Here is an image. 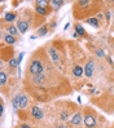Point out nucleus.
<instances>
[{
  "instance_id": "obj_1",
  "label": "nucleus",
  "mask_w": 114,
  "mask_h": 128,
  "mask_svg": "<svg viewBox=\"0 0 114 128\" xmlns=\"http://www.w3.org/2000/svg\"><path fill=\"white\" fill-rule=\"evenodd\" d=\"M43 70H44V66L40 60H34L29 66V71L33 75H40V74H43Z\"/></svg>"
},
{
  "instance_id": "obj_2",
  "label": "nucleus",
  "mask_w": 114,
  "mask_h": 128,
  "mask_svg": "<svg viewBox=\"0 0 114 128\" xmlns=\"http://www.w3.org/2000/svg\"><path fill=\"white\" fill-rule=\"evenodd\" d=\"M84 124H86L87 128H93L96 126V116L93 114H89V112L86 114V116H84Z\"/></svg>"
},
{
  "instance_id": "obj_3",
  "label": "nucleus",
  "mask_w": 114,
  "mask_h": 128,
  "mask_svg": "<svg viewBox=\"0 0 114 128\" xmlns=\"http://www.w3.org/2000/svg\"><path fill=\"white\" fill-rule=\"evenodd\" d=\"M93 66H95V64H93L92 61H88V62H87V65H86V67H84V74H86L87 78L92 76V74H93Z\"/></svg>"
},
{
  "instance_id": "obj_4",
  "label": "nucleus",
  "mask_w": 114,
  "mask_h": 128,
  "mask_svg": "<svg viewBox=\"0 0 114 128\" xmlns=\"http://www.w3.org/2000/svg\"><path fill=\"white\" fill-rule=\"evenodd\" d=\"M31 115L35 118V119H43V111L40 108H38V106H34L31 109Z\"/></svg>"
},
{
  "instance_id": "obj_5",
  "label": "nucleus",
  "mask_w": 114,
  "mask_h": 128,
  "mask_svg": "<svg viewBox=\"0 0 114 128\" xmlns=\"http://www.w3.org/2000/svg\"><path fill=\"white\" fill-rule=\"evenodd\" d=\"M83 74H84V69H83L80 65L74 66V69H73V75H74L75 78H82Z\"/></svg>"
},
{
  "instance_id": "obj_6",
  "label": "nucleus",
  "mask_w": 114,
  "mask_h": 128,
  "mask_svg": "<svg viewBox=\"0 0 114 128\" xmlns=\"http://www.w3.org/2000/svg\"><path fill=\"white\" fill-rule=\"evenodd\" d=\"M17 28H18V31L21 34H25L27 31V28H29V22L26 21H20L18 22V25H17Z\"/></svg>"
},
{
  "instance_id": "obj_7",
  "label": "nucleus",
  "mask_w": 114,
  "mask_h": 128,
  "mask_svg": "<svg viewBox=\"0 0 114 128\" xmlns=\"http://www.w3.org/2000/svg\"><path fill=\"white\" fill-rule=\"evenodd\" d=\"M49 56H51V58H52V61H53V62H56V64L60 62L58 54H57V52H56L55 48H49Z\"/></svg>"
},
{
  "instance_id": "obj_8",
  "label": "nucleus",
  "mask_w": 114,
  "mask_h": 128,
  "mask_svg": "<svg viewBox=\"0 0 114 128\" xmlns=\"http://www.w3.org/2000/svg\"><path fill=\"white\" fill-rule=\"evenodd\" d=\"M80 123H82V114H80V112H77V114L71 118V124L78 126V124H80Z\"/></svg>"
},
{
  "instance_id": "obj_9",
  "label": "nucleus",
  "mask_w": 114,
  "mask_h": 128,
  "mask_svg": "<svg viewBox=\"0 0 114 128\" xmlns=\"http://www.w3.org/2000/svg\"><path fill=\"white\" fill-rule=\"evenodd\" d=\"M44 75L43 74H40V75H34V78H33V82L35 83V84H38V86H40V84H43V82H44Z\"/></svg>"
},
{
  "instance_id": "obj_10",
  "label": "nucleus",
  "mask_w": 114,
  "mask_h": 128,
  "mask_svg": "<svg viewBox=\"0 0 114 128\" xmlns=\"http://www.w3.org/2000/svg\"><path fill=\"white\" fill-rule=\"evenodd\" d=\"M74 27H75V32H77L78 35H80V36H84V35H86V31H84V28L82 27V25L77 24Z\"/></svg>"
},
{
  "instance_id": "obj_11",
  "label": "nucleus",
  "mask_w": 114,
  "mask_h": 128,
  "mask_svg": "<svg viewBox=\"0 0 114 128\" xmlns=\"http://www.w3.org/2000/svg\"><path fill=\"white\" fill-rule=\"evenodd\" d=\"M27 106V97L21 94V98H20V109H25Z\"/></svg>"
},
{
  "instance_id": "obj_12",
  "label": "nucleus",
  "mask_w": 114,
  "mask_h": 128,
  "mask_svg": "<svg viewBox=\"0 0 114 128\" xmlns=\"http://www.w3.org/2000/svg\"><path fill=\"white\" fill-rule=\"evenodd\" d=\"M20 98H21V96L17 94V96L13 98V101H12V105H13L14 110H18V109H20Z\"/></svg>"
},
{
  "instance_id": "obj_13",
  "label": "nucleus",
  "mask_w": 114,
  "mask_h": 128,
  "mask_svg": "<svg viewBox=\"0 0 114 128\" xmlns=\"http://www.w3.org/2000/svg\"><path fill=\"white\" fill-rule=\"evenodd\" d=\"M4 39H5V43L7 44H11V46H12V44H14V43H16V39H14V36H12V35H5L4 36Z\"/></svg>"
},
{
  "instance_id": "obj_14",
  "label": "nucleus",
  "mask_w": 114,
  "mask_h": 128,
  "mask_svg": "<svg viewBox=\"0 0 114 128\" xmlns=\"http://www.w3.org/2000/svg\"><path fill=\"white\" fill-rule=\"evenodd\" d=\"M36 13L40 14V16H47V8H42V6H36L35 8Z\"/></svg>"
},
{
  "instance_id": "obj_15",
  "label": "nucleus",
  "mask_w": 114,
  "mask_h": 128,
  "mask_svg": "<svg viewBox=\"0 0 114 128\" xmlns=\"http://www.w3.org/2000/svg\"><path fill=\"white\" fill-rule=\"evenodd\" d=\"M51 4L53 5V6H55V8H61V6L64 5V2H61V0H52V2H51Z\"/></svg>"
},
{
  "instance_id": "obj_16",
  "label": "nucleus",
  "mask_w": 114,
  "mask_h": 128,
  "mask_svg": "<svg viewBox=\"0 0 114 128\" xmlns=\"http://www.w3.org/2000/svg\"><path fill=\"white\" fill-rule=\"evenodd\" d=\"M87 24H89L91 26H93V27H98V21H97V18H88V20H87Z\"/></svg>"
},
{
  "instance_id": "obj_17",
  "label": "nucleus",
  "mask_w": 114,
  "mask_h": 128,
  "mask_svg": "<svg viewBox=\"0 0 114 128\" xmlns=\"http://www.w3.org/2000/svg\"><path fill=\"white\" fill-rule=\"evenodd\" d=\"M14 20H16V14H14V13H7L5 14V21L7 22H12Z\"/></svg>"
},
{
  "instance_id": "obj_18",
  "label": "nucleus",
  "mask_w": 114,
  "mask_h": 128,
  "mask_svg": "<svg viewBox=\"0 0 114 128\" xmlns=\"http://www.w3.org/2000/svg\"><path fill=\"white\" fill-rule=\"evenodd\" d=\"M17 32H18V28H16L14 26H9V27H8V34H9V35L14 36V35H17Z\"/></svg>"
},
{
  "instance_id": "obj_19",
  "label": "nucleus",
  "mask_w": 114,
  "mask_h": 128,
  "mask_svg": "<svg viewBox=\"0 0 114 128\" xmlns=\"http://www.w3.org/2000/svg\"><path fill=\"white\" fill-rule=\"evenodd\" d=\"M47 31H48L47 27H45V26H42L39 30H38V35H39V36H45V35H47Z\"/></svg>"
},
{
  "instance_id": "obj_20",
  "label": "nucleus",
  "mask_w": 114,
  "mask_h": 128,
  "mask_svg": "<svg viewBox=\"0 0 114 128\" xmlns=\"http://www.w3.org/2000/svg\"><path fill=\"white\" fill-rule=\"evenodd\" d=\"M5 83H7V74L4 71H2V72H0V84L4 86Z\"/></svg>"
},
{
  "instance_id": "obj_21",
  "label": "nucleus",
  "mask_w": 114,
  "mask_h": 128,
  "mask_svg": "<svg viewBox=\"0 0 114 128\" xmlns=\"http://www.w3.org/2000/svg\"><path fill=\"white\" fill-rule=\"evenodd\" d=\"M8 65H9V67H18V64H17V58H11L9 60V62H8Z\"/></svg>"
},
{
  "instance_id": "obj_22",
  "label": "nucleus",
  "mask_w": 114,
  "mask_h": 128,
  "mask_svg": "<svg viewBox=\"0 0 114 128\" xmlns=\"http://www.w3.org/2000/svg\"><path fill=\"white\" fill-rule=\"evenodd\" d=\"M48 5V2H44V0H39V2H36V6H42V8H47Z\"/></svg>"
},
{
  "instance_id": "obj_23",
  "label": "nucleus",
  "mask_w": 114,
  "mask_h": 128,
  "mask_svg": "<svg viewBox=\"0 0 114 128\" xmlns=\"http://www.w3.org/2000/svg\"><path fill=\"white\" fill-rule=\"evenodd\" d=\"M24 56H25V53H24V52H21L20 56L17 57V64H18V66H20V64L22 62V58H24Z\"/></svg>"
},
{
  "instance_id": "obj_24",
  "label": "nucleus",
  "mask_w": 114,
  "mask_h": 128,
  "mask_svg": "<svg viewBox=\"0 0 114 128\" xmlns=\"http://www.w3.org/2000/svg\"><path fill=\"white\" fill-rule=\"evenodd\" d=\"M96 54H97V57H105L104 50H101V49H97V50H96Z\"/></svg>"
},
{
  "instance_id": "obj_25",
  "label": "nucleus",
  "mask_w": 114,
  "mask_h": 128,
  "mask_svg": "<svg viewBox=\"0 0 114 128\" xmlns=\"http://www.w3.org/2000/svg\"><path fill=\"white\" fill-rule=\"evenodd\" d=\"M89 4V2H87V0H83V2H79V5L80 6H87Z\"/></svg>"
},
{
  "instance_id": "obj_26",
  "label": "nucleus",
  "mask_w": 114,
  "mask_h": 128,
  "mask_svg": "<svg viewBox=\"0 0 114 128\" xmlns=\"http://www.w3.org/2000/svg\"><path fill=\"white\" fill-rule=\"evenodd\" d=\"M61 119H62V120H66V119H67V112H66V111H62V112H61Z\"/></svg>"
},
{
  "instance_id": "obj_27",
  "label": "nucleus",
  "mask_w": 114,
  "mask_h": 128,
  "mask_svg": "<svg viewBox=\"0 0 114 128\" xmlns=\"http://www.w3.org/2000/svg\"><path fill=\"white\" fill-rule=\"evenodd\" d=\"M69 26H70V24H69V22H67V24L64 26V30H67V28H69Z\"/></svg>"
},
{
  "instance_id": "obj_28",
  "label": "nucleus",
  "mask_w": 114,
  "mask_h": 128,
  "mask_svg": "<svg viewBox=\"0 0 114 128\" xmlns=\"http://www.w3.org/2000/svg\"><path fill=\"white\" fill-rule=\"evenodd\" d=\"M22 127H24V128H31V127L27 126V124H22Z\"/></svg>"
},
{
  "instance_id": "obj_29",
  "label": "nucleus",
  "mask_w": 114,
  "mask_h": 128,
  "mask_svg": "<svg viewBox=\"0 0 114 128\" xmlns=\"http://www.w3.org/2000/svg\"><path fill=\"white\" fill-rule=\"evenodd\" d=\"M20 128H24V127H22V126H21V127H20Z\"/></svg>"
},
{
  "instance_id": "obj_30",
  "label": "nucleus",
  "mask_w": 114,
  "mask_h": 128,
  "mask_svg": "<svg viewBox=\"0 0 114 128\" xmlns=\"http://www.w3.org/2000/svg\"><path fill=\"white\" fill-rule=\"evenodd\" d=\"M60 128H64V127H60Z\"/></svg>"
}]
</instances>
